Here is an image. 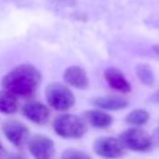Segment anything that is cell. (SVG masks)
<instances>
[{
    "label": "cell",
    "instance_id": "cell-4",
    "mask_svg": "<svg viewBox=\"0 0 159 159\" xmlns=\"http://www.w3.org/2000/svg\"><path fill=\"white\" fill-rule=\"evenodd\" d=\"M119 139L122 140L125 148H129L135 152H145L153 145L152 135L139 128H129L124 130Z\"/></svg>",
    "mask_w": 159,
    "mask_h": 159
},
{
    "label": "cell",
    "instance_id": "cell-17",
    "mask_svg": "<svg viewBox=\"0 0 159 159\" xmlns=\"http://www.w3.org/2000/svg\"><path fill=\"white\" fill-rule=\"evenodd\" d=\"M152 140H153V144L159 145V127L154 129V132L152 134Z\"/></svg>",
    "mask_w": 159,
    "mask_h": 159
},
{
    "label": "cell",
    "instance_id": "cell-5",
    "mask_svg": "<svg viewBox=\"0 0 159 159\" xmlns=\"http://www.w3.org/2000/svg\"><path fill=\"white\" fill-rule=\"evenodd\" d=\"M124 145L119 138L101 137L93 143V150L104 158H117L123 154Z\"/></svg>",
    "mask_w": 159,
    "mask_h": 159
},
{
    "label": "cell",
    "instance_id": "cell-7",
    "mask_svg": "<svg viewBox=\"0 0 159 159\" xmlns=\"http://www.w3.org/2000/svg\"><path fill=\"white\" fill-rule=\"evenodd\" d=\"M2 132L5 137L16 147H21L26 139H29V130L27 127L17 120L9 119L2 124Z\"/></svg>",
    "mask_w": 159,
    "mask_h": 159
},
{
    "label": "cell",
    "instance_id": "cell-8",
    "mask_svg": "<svg viewBox=\"0 0 159 159\" xmlns=\"http://www.w3.org/2000/svg\"><path fill=\"white\" fill-rule=\"evenodd\" d=\"M24 114L36 124H45L48 120L50 111L40 102H29L22 107Z\"/></svg>",
    "mask_w": 159,
    "mask_h": 159
},
{
    "label": "cell",
    "instance_id": "cell-13",
    "mask_svg": "<svg viewBox=\"0 0 159 159\" xmlns=\"http://www.w3.org/2000/svg\"><path fill=\"white\" fill-rule=\"evenodd\" d=\"M16 109H17V99L15 94H12L6 89L0 92V112L10 114V113H15Z\"/></svg>",
    "mask_w": 159,
    "mask_h": 159
},
{
    "label": "cell",
    "instance_id": "cell-1",
    "mask_svg": "<svg viewBox=\"0 0 159 159\" xmlns=\"http://www.w3.org/2000/svg\"><path fill=\"white\" fill-rule=\"evenodd\" d=\"M41 82L40 72L32 65H20L2 78V87L15 96L32 94Z\"/></svg>",
    "mask_w": 159,
    "mask_h": 159
},
{
    "label": "cell",
    "instance_id": "cell-16",
    "mask_svg": "<svg viewBox=\"0 0 159 159\" xmlns=\"http://www.w3.org/2000/svg\"><path fill=\"white\" fill-rule=\"evenodd\" d=\"M62 158H65V159H75V158H89V155H88V154H86V153L78 152V150H76V149H67L66 152H63Z\"/></svg>",
    "mask_w": 159,
    "mask_h": 159
},
{
    "label": "cell",
    "instance_id": "cell-10",
    "mask_svg": "<svg viewBox=\"0 0 159 159\" xmlns=\"http://www.w3.org/2000/svg\"><path fill=\"white\" fill-rule=\"evenodd\" d=\"M104 78L107 83L116 91L119 92H129L130 84L124 77V75L116 67H109L104 71Z\"/></svg>",
    "mask_w": 159,
    "mask_h": 159
},
{
    "label": "cell",
    "instance_id": "cell-18",
    "mask_svg": "<svg viewBox=\"0 0 159 159\" xmlns=\"http://www.w3.org/2000/svg\"><path fill=\"white\" fill-rule=\"evenodd\" d=\"M5 157H7V153L5 152V149L2 148V145L0 144V158H5Z\"/></svg>",
    "mask_w": 159,
    "mask_h": 159
},
{
    "label": "cell",
    "instance_id": "cell-15",
    "mask_svg": "<svg viewBox=\"0 0 159 159\" xmlns=\"http://www.w3.org/2000/svg\"><path fill=\"white\" fill-rule=\"evenodd\" d=\"M135 72H137V76L142 83H144L147 86H152L154 83V73H153V70L149 65H145V63L137 65Z\"/></svg>",
    "mask_w": 159,
    "mask_h": 159
},
{
    "label": "cell",
    "instance_id": "cell-14",
    "mask_svg": "<svg viewBox=\"0 0 159 159\" xmlns=\"http://www.w3.org/2000/svg\"><path fill=\"white\" fill-rule=\"evenodd\" d=\"M148 120H149V113L144 109H140V108L129 112L125 117L127 123H129L132 125H137V127L145 124Z\"/></svg>",
    "mask_w": 159,
    "mask_h": 159
},
{
    "label": "cell",
    "instance_id": "cell-11",
    "mask_svg": "<svg viewBox=\"0 0 159 159\" xmlns=\"http://www.w3.org/2000/svg\"><path fill=\"white\" fill-rule=\"evenodd\" d=\"M92 103L102 109H109V111H118L128 106V101L119 96H103L97 97L92 101Z\"/></svg>",
    "mask_w": 159,
    "mask_h": 159
},
{
    "label": "cell",
    "instance_id": "cell-20",
    "mask_svg": "<svg viewBox=\"0 0 159 159\" xmlns=\"http://www.w3.org/2000/svg\"><path fill=\"white\" fill-rule=\"evenodd\" d=\"M153 50H154V52H155V53H158V55H159V45H154V46H153Z\"/></svg>",
    "mask_w": 159,
    "mask_h": 159
},
{
    "label": "cell",
    "instance_id": "cell-3",
    "mask_svg": "<svg viewBox=\"0 0 159 159\" xmlns=\"http://www.w3.org/2000/svg\"><path fill=\"white\" fill-rule=\"evenodd\" d=\"M48 104L57 111H66L75 104V96L68 87L62 83H51L46 88Z\"/></svg>",
    "mask_w": 159,
    "mask_h": 159
},
{
    "label": "cell",
    "instance_id": "cell-9",
    "mask_svg": "<svg viewBox=\"0 0 159 159\" xmlns=\"http://www.w3.org/2000/svg\"><path fill=\"white\" fill-rule=\"evenodd\" d=\"M63 80L66 83H68L72 87L84 89L88 87V77L83 68L78 66H71L66 68L63 73Z\"/></svg>",
    "mask_w": 159,
    "mask_h": 159
},
{
    "label": "cell",
    "instance_id": "cell-19",
    "mask_svg": "<svg viewBox=\"0 0 159 159\" xmlns=\"http://www.w3.org/2000/svg\"><path fill=\"white\" fill-rule=\"evenodd\" d=\"M152 98H153L152 101H154V102H158V103H159V92H157L155 94H153V96H152Z\"/></svg>",
    "mask_w": 159,
    "mask_h": 159
},
{
    "label": "cell",
    "instance_id": "cell-6",
    "mask_svg": "<svg viewBox=\"0 0 159 159\" xmlns=\"http://www.w3.org/2000/svg\"><path fill=\"white\" fill-rule=\"evenodd\" d=\"M29 149L37 159H47L55 155L53 142L42 134H35L29 138Z\"/></svg>",
    "mask_w": 159,
    "mask_h": 159
},
{
    "label": "cell",
    "instance_id": "cell-12",
    "mask_svg": "<svg viewBox=\"0 0 159 159\" xmlns=\"http://www.w3.org/2000/svg\"><path fill=\"white\" fill-rule=\"evenodd\" d=\"M84 116L87 122L97 128H107L112 124V117L102 111H88L84 113Z\"/></svg>",
    "mask_w": 159,
    "mask_h": 159
},
{
    "label": "cell",
    "instance_id": "cell-2",
    "mask_svg": "<svg viewBox=\"0 0 159 159\" xmlns=\"http://www.w3.org/2000/svg\"><path fill=\"white\" fill-rule=\"evenodd\" d=\"M53 129L65 138H81L86 132V124L75 114H61L55 118Z\"/></svg>",
    "mask_w": 159,
    "mask_h": 159
}]
</instances>
